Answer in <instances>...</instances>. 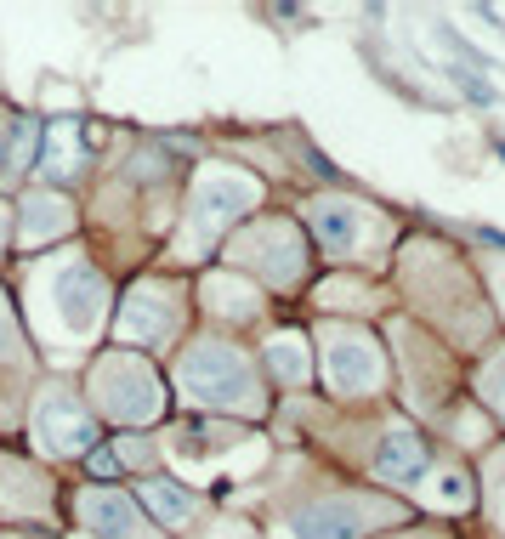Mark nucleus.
I'll list each match as a JSON object with an SVG mask.
<instances>
[{"instance_id":"f257e3e1","label":"nucleus","mask_w":505,"mask_h":539,"mask_svg":"<svg viewBox=\"0 0 505 539\" xmlns=\"http://www.w3.org/2000/svg\"><path fill=\"white\" fill-rule=\"evenodd\" d=\"M188 386L199 398H239L250 392V369L233 347H205L188 358Z\"/></svg>"},{"instance_id":"f03ea898","label":"nucleus","mask_w":505,"mask_h":539,"mask_svg":"<svg viewBox=\"0 0 505 539\" xmlns=\"http://www.w3.org/2000/svg\"><path fill=\"white\" fill-rule=\"evenodd\" d=\"M426 466H432V454H426V437L420 432H392L381 443V454H375V477L392 488H409L426 477Z\"/></svg>"},{"instance_id":"7ed1b4c3","label":"nucleus","mask_w":505,"mask_h":539,"mask_svg":"<svg viewBox=\"0 0 505 539\" xmlns=\"http://www.w3.org/2000/svg\"><path fill=\"white\" fill-rule=\"evenodd\" d=\"M364 534V505L352 500H330V505H313L296 517V539H358Z\"/></svg>"},{"instance_id":"20e7f679","label":"nucleus","mask_w":505,"mask_h":539,"mask_svg":"<svg viewBox=\"0 0 505 539\" xmlns=\"http://www.w3.org/2000/svg\"><path fill=\"white\" fill-rule=\"evenodd\" d=\"M40 426L52 432L57 449H69V454H91V449H97V426H91V415L80 409V403H69V398L46 403V409H40Z\"/></svg>"},{"instance_id":"39448f33","label":"nucleus","mask_w":505,"mask_h":539,"mask_svg":"<svg viewBox=\"0 0 505 539\" xmlns=\"http://www.w3.org/2000/svg\"><path fill=\"white\" fill-rule=\"evenodd\" d=\"M330 381L341 386V392L375 386L381 381V358H375V347H364V341H335L330 347Z\"/></svg>"},{"instance_id":"423d86ee","label":"nucleus","mask_w":505,"mask_h":539,"mask_svg":"<svg viewBox=\"0 0 505 539\" xmlns=\"http://www.w3.org/2000/svg\"><path fill=\"white\" fill-rule=\"evenodd\" d=\"M80 148H86V125H40L35 165H46V176H69L80 165Z\"/></svg>"},{"instance_id":"0eeeda50","label":"nucleus","mask_w":505,"mask_h":539,"mask_svg":"<svg viewBox=\"0 0 505 539\" xmlns=\"http://www.w3.org/2000/svg\"><path fill=\"white\" fill-rule=\"evenodd\" d=\"M307 222H313V239L324 244L330 256H347L352 239H358V210L352 205H313Z\"/></svg>"},{"instance_id":"6e6552de","label":"nucleus","mask_w":505,"mask_h":539,"mask_svg":"<svg viewBox=\"0 0 505 539\" xmlns=\"http://www.w3.org/2000/svg\"><path fill=\"white\" fill-rule=\"evenodd\" d=\"M80 517H86L103 539H120L125 528L137 522V511H131L125 494H86V500H80Z\"/></svg>"},{"instance_id":"1a4fd4ad","label":"nucleus","mask_w":505,"mask_h":539,"mask_svg":"<svg viewBox=\"0 0 505 539\" xmlns=\"http://www.w3.org/2000/svg\"><path fill=\"white\" fill-rule=\"evenodd\" d=\"M97 296H103L97 273L74 267L69 279H63V307H69V324H91V318H97Z\"/></svg>"},{"instance_id":"9d476101","label":"nucleus","mask_w":505,"mask_h":539,"mask_svg":"<svg viewBox=\"0 0 505 539\" xmlns=\"http://www.w3.org/2000/svg\"><path fill=\"white\" fill-rule=\"evenodd\" d=\"M142 494H148V505L159 511V522H188V517H193V494H188L182 483L148 477V483H142Z\"/></svg>"},{"instance_id":"9b49d317","label":"nucleus","mask_w":505,"mask_h":539,"mask_svg":"<svg viewBox=\"0 0 505 539\" xmlns=\"http://www.w3.org/2000/svg\"><path fill=\"white\" fill-rule=\"evenodd\" d=\"M244 205H250V188H244V182H227V188H210L199 210H205V222L216 227V222H233Z\"/></svg>"},{"instance_id":"f8f14e48","label":"nucleus","mask_w":505,"mask_h":539,"mask_svg":"<svg viewBox=\"0 0 505 539\" xmlns=\"http://www.w3.org/2000/svg\"><path fill=\"white\" fill-rule=\"evenodd\" d=\"M449 80H454L460 91H466L471 103H483V108H494V103H500V91L488 86V80H483L477 69H466V63H454V69H449Z\"/></svg>"},{"instance_id":"ddd939ff","label":"nucleus","mask_w":505,"mask_h":539,"mask_svg":"<svg viewBox=\"0 0 505 539\" xmlns=\"http://www.w3.org/2000/svg\"><path fill=\"white\" fill-rule=\"evenodd\" d=\"M273 375L279 381H301L307 369H301V341H279V352H273Z\"/></svg>"},{"instance_id":"4468645a","label":"nucleus","mask_w":505,"mask_h":539,"mask_svg":"<svg viewBox=\"0 0 505 539\" xmlns=\"http://www.w3.org/2000/svg\"><path fill=\"white\" fill-rule=\"evenodd\" d=\"M86 466L97 471V477H114V454H108V449H91V454H86Z\"/></svg>"},{"instance_id":"2eb2a0df","label":"nucleus","mask_w":505,"mask_h":539,"mask_svg":"<svg viewBox=\"0 0 505 539\" xmlns=\"http://www.w3.org/2000/svg\"><path fill=\"white\" fill-rule=\"evenodd\" d=\"M471 233H477L483 244H505V233H494V227H471Z\"/></svg>"},{"instance_id":"dca6fc26","label":"nucleus","mask_w":505,"mask_h":539,"mask_svg":"<svg viewBox=\"0 0 505 539\" xmlns=\"http://www.w3.org/2000/svg\"><path fill=\"white\" fill-rule=\"evenodd\" d=\"M494 154H500V159H505V137H494Z\"/></svg>"}]
</instances>
